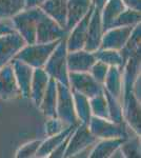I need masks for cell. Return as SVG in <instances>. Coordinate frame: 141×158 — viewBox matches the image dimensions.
<instances>
[{"label": "cell", "instance_id": "20", "mask_svg": "<svg viewBox=\"0 0 141 158\" xmlns=\"http://www.w3.org/2000/svg\"><path fill=\"white\" fill-rule=\"evenodd\" d=\"M56 104H57V81L50 77L47 90L43 95L39 108L41 109L43 115L48 118L56 116Z\"/></svg>", "mask_w": 141, "mask_h": 158}, {"label": "cell", "instance_id": "32", "mask_svg": "<svg viewBox=\"0 0 141 158\" xmlns=\"http://www.w3.org/2000/svg\"><path fill=\"white\" fill-rule=\"evenodd\" d=\"M42 140L38 139L34 140L25 143L23 147H21L16 153V157L18 158H29V157H35L36 153H37L38 149H39L40 144H41Z\"/></svg>", "mask_w": 141, "mask_h": 158}, {"label": "cell", "instance_id": "4", "mask_svg": "<svg viewBox=\"0 0 141 158\" xmlns=\"http://www.w3.org/2000/svg\"><path fill=\"white\" fill-rule=\"evenodd\" d=\"M88 127L91 133L98 140L107 138H129L125 122L115 123L110 119L100 118V117L92 115Z\"/></svg>", "mask_w": 141, "mask_h": 158}, {"label": "cell", "instance_id": "27", "mask_svg": "<svg viewBox=\"0 0 141 158\" xmlns=\"http://www.w3.org/2000/svg\"><path fill=\"white\" fill-rule=\"evenodd\" d=\"M25 9V0H0V20H11Z\"/></svg>", "mask_w": 141, "mask_h": 158}, {"label": "cell", "instance_id": "39", "mask_svg": "<svg viewBox=\"0 0 141 158\" xmlns=\"http://www.w3.org/2000/svg\"><path fill=\"white\" fill-rule=\"evenodd\" d=\"M0 68H1V65H0Z\"/></svg>", "mask_w": 141, "mask_h": 158}, {"label": "cell", "instance_id": "22", "mask_svg": "<svg viewBox=\"0 0 141 158\" xmlns=\"http://www.w3.org/2000/svg\"><path fill=\"white\" fill-rule=\"evenodd\" d=\"M126 7L121 0H107L104 6L101 9V22L103 33L111 29L114 20L121 14Z\"/></svg>", "mask_w": 141, "mask_h": 158}, {"label": "cell", "instance_id": "36", "mask_svg": "<svg viewBox=\"0 0 141 158\" xmlns=\"http://www.w3.org/2000/svg\"><path fill=\"white\" fill-rule=\"evenodd\" d=\"M126 9L134 10V11H141V0H121Z\"/></svg>", "mask_w": 141, "mask_h": 158}, {"label": "cell", "instance_id": "28", "mask_svg": "<svg viewBox=\"0 0 141 158\" xmlns=\"http://www.w3.org/2000/svg\"><path fill=\"white\" fill-rule=\"evenodd\" d=\"M103 93L106 95L107 101V109H109V119L115 123H123L124 116H123V108L120 100H118L112 96L110 93L103 90Z\"/></svg>", "mask_w": 141, "mask_h": 158}, {"label": "cell", "instance_id": "13", "mask_svg": "<svg viewBox=\"0 0 141 158\" xmlns=\"http://www.w3.org/2000/svg\"><path fill=\"white\" fill-rule=\"evenodd\" d=\"M134 27H112L103 33L101 40V49H111L120 51L130 38Z\"/></svg>", "mask_w": 141, "mask_h": 158}, {"label": "cell", "instance_id": "3", "mask_svg": "<svg viewBox=\"0 0 141 158\" xmlns=\"http://www.w3.org/2000/svg\"><path fill=\"white\" fill-rule=\"evenodd\" d=\"M41 14L42 10L40 7L24 9L11 19L15 31L21 35L27 44L36 43V29Z\"/></svg>", "mask_w": 141, "mask_h": 158}, {"label": "cell", "instance_id": "26", "mask_svg": "<svg viewBox=\"0 0 141 158\" xmlns=\"http://www.w3.org/2000/svg\"><path fill=\"white\" fill-rule=\"evenodd\" d=\"M96 60L106 63L109 67H119L121 70L124 68V62L120 51L111 50V49H98L94 52Z\"/></svg>", "mask_w": 141, "mask_h": 158}, {"label": "cell", "instance_id": "15", "mask_svg": "<svg viewBox=\"0 0 141 158\" xmlns=\"http://www.w3.org/2000/svg\"><path fill=\"white\" fill-rule=\"evenodd\" d=\"M10 63L12 64L13 70H14L15 77H16L21 96L23 98H30L31 83H32L34 69L23 62V61L15 59V58H13L10 61Z\"/></svg>", "mask_w": 141, "mask_h": 158}, {"label": "cell", "instance_id": "2", "mask_svg": "<svg viewBox=\"0 0 141 158\" xmlns=\"http://www.w3.org/2000/svg\"><path fill=\"white\" fill-rule=\"evenodd\" d=\"M61 40V39H60ZM60 40L48 43H33L25 44L19 52L15 55V59L21 60L33 69L43 68L48 57L57 47Z\"/></svg>", "mask_w": 141, "mask_h": 158}, {"label": "cell", "instance_id": "19", "mask_svg": "<svg viewBox=\"0 0 141 158\" xmlns=\"http://www.w3.org/2000/svg\"><path fill=\"white\" fill-rule=\"evenodd\" d=\"M122 85V70L119 67H110L103 82V90L121 101Z\"/></svg>", "mask_w": 141, "mask_h": 158}, {"label": "cell", "instance_id": "29", "mask_svg": "<svg viewBox=\"0 0 141 158\" xmlns=\"http://www.w3.org/2000/svg\"><path fill=\"white\" fill-rule=\"evenodd\" d=\"M140 19H141L140 12L125 9L114 20L111 29L112 27H135L136 24L140 23Z\"/></svg>", "mask_w": 141, "mask_h": 158}, {"label": "cell", "instance_id": "37", "mask_svg": "<svg viewBox=\"0 0 141 158\" xmlns=\"http://www.w3.org/2000/svg\"><path fill=\"white\" fill-rule=\"evenodd\" d=\"M45 0H25V9L39 7Z\"/></svg>", "mask_w": 141, "mask_h": 158}, {"label": "cell", "instance_id": "38", "mask_svg": "<svg viewBox=\"0 0 141 158\" xmlns=\"http://www.w3.org/2000/svg\"><path fill=\"white\" fill-rule=\"evenodd\" d=\"M107 0H91L92 4L94 6V7H96V9H99L101 10L102 7L104 6V4L106 3Z\"/></svg>", "mask_w": 141, "mask_h": 158}, {"label": "cell", "instance_id": "25", "mask_svg": "<svg viewBox=\"0 0 141 158\" xmlns=\"http://www.w3.org/2000/svg\"><path fill=\"white\" fill-rule=\"evenodd\" d=\"M140 35H141V25L140 23H138L134 27L132 34H131L130 38L127 39L125 45L120 50V54L122 56L124 64L130 57H132L136 53L140 52V39H141Z\"/></svg>", "mask_w": 141, "mask_h": 158}, {"label": "cell", "instance_id": "30", "mask_svg": "<svg viewBox=\"0 0 141 158\" xmlns=\"http://www.w3.org/2000/svg\"><path fill=\"white\" fill-rule=\"evenodd\" d=\"M89 106H91L92 115L93 116L109 119L107 101L103 92L98 94V95L94 96V97L89 98Z\"/></svg>", "mask_w": 141, "mask_h": 158}, {"label": "cell", "instance_id": "9", "mask_svg": "<svg viewBox=\"0 0 141 158\" xmlns=\"http://www.w3.org/2000/svg\"><path fill=\"white\" fill-rule=\"evenodd\" d=\"M25 44L27 42L16 31L0 36V65L9 63Z\"/></svg>", "mask_w": 141, "mask_h": 158}, {"label": "cell", "instance_id": "24", "mask_svg": "<svg viewBox=\"0 0 141 158\" xmlns=\"http://www.w3.org/2000/svg\"><path fill=\"white\" fill-rule=\"evenodd\" d=\"M72 94H73L74 106H75L77 118L80 121V123L88 126L92 117V111L91 106H89V98L84 96L83 94L74 90H72Z\"/></svg>", "mask_w": 141, "mask_h": 158}, {"label": "cell", "instance_id": "11", "mask_svg": "<svg viewBox=\"0 0 141 158\" xmlns=\"http://www.w3.org/2000/svg\"><path fill=\"white\" fill-rule=\"evenodd\" d=\"M102 36H103V27L101 22V10L94 7L89 22L84 50L89 52H95L100 49Z\"/></svg>", "mask_w": 141, "mask_h": 158}, {"label": "cell", "instance_id": "1", "mask_svg": "<svg viewBox=\"0 0 141 158\" xmlns=\"http://www.w3.org/2000/svg\"><path fill=\"white\" fill-rule=\"evenodd\" d=\"M66 38L68 37L62 38L59 41L57 47L45 62L43 69L51 78H54L57 82L70 86L68 64H66V55H68Z\"/></svg>", "mask_w": 141, "mask_h": 158}, {"label": "cell", "instance_id": "16", "mask_svg": "<svg viewBox=\"0 0 141 158\" xmlns=\"http://www.w3.org/2000/svg\"><path fill=\"white\" fill-rule=\"evenodd\" d=\"M91 0H68L66 4V30L71 31L92 9Z\"/></svg>", "mask_w": 141, "mask_h": 158}, {"label": "cell", "instance_id": "5", "mask_svg": "<svg viewBox=\"0 0 141 158\" xmlns=\"http://www.w3.org/2000/svg\"><path fill=\"white\" fill-rule=\"evenodd\" d=\"M56 116L62 120L66 126L79 124L74 106V99L70 86L57 82V104H56Z\"/></svg>", "mask_w": 141, "mask_h": 158}, {"label": "cell", "instance_id": "14", "mask_svg": "<svg viewBox=\"0 0 141 158\" xmlns=\"http://www.w3.org/2000/svg\"><path fill=\"white\" fill-rule=\"evenodd\" d=\"M96 61L94 52H89L84 49L68 52L66 55V64L68 72H89Z\"/></svg>", "mask_w": 141, "mask_h": 158}, {"label": "cell", "instance_id": "34", "mask_svg": "<svg viewBox=\"0 0 141 158\" xmlns=\"http://www.w3.org/2000/svg\"><path fill=\"white\" fill-rule=\"evenodd\" d=\"M66 127V124L62 120L58 118V117H50L45 122V133L48 136H52L59 133V132L63 131Z\"/></svg>", "mask_w": 141, "mask_h": 158}, {"label": "cell", "instance_id": "23", "mask_svg": "<svg viewBox=\"0 0 141 158\" xmlns=\"http://www.w3.org/2000/svg\"><path fill=\"white\" fill-rule=\"evenodd\" d=\"M124 138H107L100 139L96 142L93 150L91 151L89 157L91 158H109L113 155V153L119 149Z\"/></svg>", "mask_w": 141, "mask_h": 158}, {"label": "cell", "instance_id": "8", "mask_svg": "<svg viewBox=\"0 0 141 158\" xmlns=\"http://www.w3.org/2000/svg\"><path fill=\"white\" fill-rule=\"evenodd\" d=\"M68 83L72 90L83 94L88 98L103 92V85L95 80L89 72H68Z\"/></svg>", "mask_w": 141, "mask_h": 158}, {"label": "cell", "instance_id": "12", "mask_svg": "<svg viewBox=\"0 0 141 158\" xmlns=\"http://www.w3.org/2000/svg\"><path fill=\"white\" fill-rule=\"evenodd\" d=\"M93 9L94 6H92V9L89 10L88 14L70 31L68 36L66 38V49H68V52L84 49V44H85L86 41V35H88L89 22V18H91L92 12H93Z\"/></svg>", "mask_w": 141, "mask_h": 158}, {"label": "cell", "instance_id": "18", "mask_svg": "<svg viewBox=\"0 0 141 158\" xmlns=\"http://www.w3.org/2000/svg\"><path fill=\"white\" fill-rule=\"evenodd\" d=\"M66 4L68 0H45L39 7L60 27L66 29Z\"/></svg>", "mask_w": 141, "mask_h": 158}, {"label": "cell", "instance_id": "6", "mask_svg": "<svg viewBox=\"0 0 141 158\" xmlns=\"http://www.w3.org/2000/svg\"><path fill=\"white\" fill-rule=\"evenodd\" d=\"M70 31L60 27L45 13L40 15L36 29V43H48L57 41L68 36Z\"/></svg>", "mask_w": 141, "mask_h": 158}, {"label": "cell", "instance_id": "33", "mask_svg": "<svg viewBox=\"0 0 141 158\" xmlns=\"http://www.w3.org/2000/svg\"><path fill=\"white\" fill-rule=\"evenodd\" d=\"M109 68L110 67L109 65H106V63L97 60L96 62L93 64V67L91 68V70H89V73L93 76V78L95 79V80L98 81L99 83H101V85H103V82H104V80H106L107 71H109Z\"/></svg>", "mask_w": 141, "mask_h": 158}, {"label": "cell", "instance_id": "31", "mask_svg": "<svg viewBox=\"0 0 141 158\" xmlns=\"http://www.w3.org/2000/svg\"><path fill=\"white\" fill-rule=\"evenodd\" d=\"M138 136L139 135H136L133 138L129 137L122 142V144L120 146V150L124 157L140 158V140Z\"/></svg>", "mask_w": 141, "mask_h": 158}, {"label": "cell", "instance_id": "7", "mask_svg": "<svg viewBox=\"0 0 141 158\" xmlns=\"http://www.w3.org/2000/svg\"><path fill=\"white\" fill-rule=\"evenodd\" d=\"M98 139L91 133L86 124L80 123L73 131L63 157H75L78 153L94 147Z\"/></svg>", "mask_w": 141, "mask_h": 158}, {"label": "cell", "instance_id": "35", "mask_svg": "<svg viewBox=\"0 0 141 158\" xmlns=\"http://www.w3.org/2000/svg\"><path fill=\"white\" fill-rule=\"evenodd\" d=\"M12 32H15V29L11 20H0V36Z\"/></svg>", "mask_w": 141, "mask_h": 158}, {"label": "cell", "instance_id": "17", "mask_svg": "<svg viewBox=\"0 0 141 158\" xmlns=\"http://www.w3.org/2000/svg\"><path fill=\"white\" fill-rule=\"evenodd\" d=\"M50 80V76L43 68H36L33 72L32 83H31V93L30 97L32 98L33 102L36 106L39 108L43 95L47 90V86Z\"/></svg>", "mask_w": 141, "mask_h": 158}, {"label": "cell", "instance_id": "10", "mask_svg": "<svg viewBox=\"0 0 141 158\" xmlns=\"http://www.w3.org/2000/svg\"><path fill=\"white\" fill-rule=\"evenodd\" d=\"M21 96L18 86L14 70L11 63L1 65L0 68V98L3 100L15 99Z\"/></svg>", "mask_w": 141, "mask_h": 158}, {"label": "cell", "instance_id": "21", "mask_svg": "<svg viewBox=\"0 0 141 158\" xmlns=\"http://www.w3.org/2000/svg\"><path fill=\"white\" fill-rule=\"evenodd\" d=\"M77 126H78V124L68 126V127H66L63 131L59 132V133L55 135H52V136H48V138L47 140H44V141L42 140L41 144H40L39 149H38L37 153H36L35 157H48L51 153L65 139V137L68 136V134H71L72 132L74 131V129H75Z\"/></svg>", "mask_w": 141, "mask_h": 158}]
</instances>
